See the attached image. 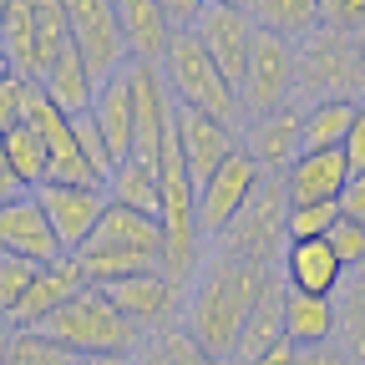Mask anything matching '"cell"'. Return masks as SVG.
Wrapping results in <instances>:
<instances>
[{
    "label": "cell",
    "mask_w": 365,
    "mask_h": 365,
    "mask_svg": "<svg viewBox=\"0 0 365 365\" xmlns=\"http://www.w3.org/2000/svg\"><path fill=\"white\" fill-rule=\"evenodd\" d=\"M274 269L264 264H249L239 254H228L218 249L203 269H198V279H193V294H188V335L213 350L218 360H228V350H234L239 340V325H244V314L254 304V294L264 289Z\"/></svg>",
    "instance_id": "6da1fadb"
},
{
    "label": "cell",
    "mask_w": 365,
    "mask_h": 365,
    "mask_svg": "<svg viewBox=\"0 0 365 365\" xmlns=\"http://www.w3.org/2000/svg\"><path fill=\"white\" fill-rule=\"evenodd\" d=\"M36 330L46 340L66 345L71 355H132L143 345V330L112 304V294L102 284H81L66 304H56L46 314Z\"/></svg>",
    "instance_id": "7a4b0ae2"
},
{
    "label": "cell",
    "mask_w": 365,
    "mask_h": 365,
    "mask_svg": "<svg viewBox=\"0 0 365 365\" xmlns=\"http://www.w3.org/2000/svg\"><path fill=\"white\" fill-rule=\"evenodd\" d=\"M158 66H163V81H168V91H173V102H178V107L208 112V117L228 122L234 132H244L239 91H234V81L218 71V61L198 46L193 31H173L168 46H163V56H158Z\"/></svg>",
    "instance_id": "3957f363"
},
{
    "label": "cell",
    "mask_w": 365,
    "mask_h": 365,
    "mask_svg": "<svg viewBox=\"0 0 365 365\" xmlns=\"http://www.w3.org/2000/svg\"><path fill=\"white\" fill-rule=\"evenodd\" d=\"M294 97H350L365 102V56L350 31L314 26L304 41H294Z\"/></svg>",
    "instance_id": "277c9868"
},
{
    "label": "cell",
    "mask_w": 365,
    "mask_h": 365,
    "mask_svg": "<svg viewBox=\"0 0 365 365\" xmlns=\"http://www.w3.org/2000/svg\"><path fill=\"white\" fill-rule=\"evenodd\" d=\"M289 198H284V178L279 173H264L259 188L249 193V203L234 213V223L218 234V249L239 254L249 264H264V269H279V254L289 244Z\"/></svg>",
    "instance_id": "5b68a950"
},
{
    "label": "cell",
    "mask_w": 365,
    "mask_h": 365,
    "mask_svg": "<svg viewBox=\"0 0 365 365\" xmlns=\"http://www.w3.org/2000/svg\"><path fill=\"white\" fill-rule=\"evenodd\" d=\"M289 97H294V41L279 36V31H264V26H259V36H254V46H249L244 81H239L244 122L289 107Z\"/></svg>",
    "instance_id": "8992f818"
},
{
    "label": "cell",
    "mask_w": 365,
    "mask_h": 365,
    "mask_svg": "<svg viewBox=\"0 0 365 365\" xmlns=\"http://www.w3.org/2000/svg\"><path fill=\"white\" fill-rule=\"evenodd\" d=\"M122 71H127V86H132V117H137V127H132V158H143L148 168H158L168 137H173V112H178V102H173V91H168L158 61L132 56Z\"/></svg>",
    "instance_id": "52a82bcc"
},
{
    "label": "cell",
    "mask_w": 365,
    "mask_h": 365,
    "mask_svg": "<svg viewBox=\"0 0 365 365\" xmlns=\"http://www.w3.org/2000/svg\"><path fill=\"white\" fill-rule=\"evenodd\" d=\"M66 21H71V46L81 51V61H86L91 76H97V86L132 61L112 0H66Z\"/></svg>",
    "instance_id": "ba28073f"
},
{
    "label": "cell",
    "mask_w": 365,
    "mask_h": 365,
    "mask_svg": "<svg viewBox=\"0 0 365 365\" xmlns=\"http://www.w3.org/2000/svg\"><path fill=\"white\" fill-rule=\"evenodd\" d=\"M188 31L198 36V46L218 61V71L234 81V91H239L244 66H249V46H254V36H259L254 11H244V6H223V0H203V11L193 16Z\"/></svg>",
    "instance_id": "9c48e42d"
},
{
    "label": "cell",
    "mask_w": 365,
    "mask_h": 365,
    "mask_svg": "<svg viewBox=\"0 0 365 365\" xmlns=\"http://www.w3.org/2000/svg\"><path fill=\"white\" fill-rule=\"evenodd\" d=\"M46 223L56 228V244L66 254H76L86 239H91V228L102 223V208H107V188L102 182H41V188H31Z\"/></svg>",
    "instance_id": "30bf717a"
},
{
    "label": "cell",
    "mask_w": 365,
    "mask_h": 365,
    "mask_svg": "<svg viewBox=\"0 0 365 365\" xmlns=\"http://www.w3.org/2000/svg\"><path fill=\"white\" fill-rule=\"evenodd\" d=\"M259 163L244 153V143L234 148V153H228L213 173H208V182H198V228H203V234H223V228L228 223H234V213L249 203V193L259 188Z\"/></svg>",
    "instance_id": "8fae6325"
},
{
    "label": "cell",
    "mask_w": 365,
    "mask_h": 365,
    "mask_svg": "<svg viewBox=\"0 0 365 365\" xmlns=\"http://www.w3.org/2000/svg\"><path fill=\"white\" fill-rule=\"evenodd\" d=\"M279 279L294 294H319L335 299L350 279V264L330 249V239H289L279 254Z\"/></svg>",
    "instance_id": "7c38bea8"
},
{
    "label": "cell",
    "mask_w": 365,
    "mask_h": 365,
    "mask_svg": "<svg viewBox=\"0 0 365 365\" xmlns=\"http://www.w3.org/2000/svg\"><path fill=\"white\" fill-rule=\"evenodd\" d=\"M102 289L112 294V304H117L143 335H148V330H168V325H173V314H178V304H182V284H173L163 269L127 274V279L102 284Z\"/></svg>",
    "instance_id": "4fadbf2b"
},
{
    "label": "cell",
    "mask_w": 365,
    "mask_h": 365,
    "mask_svg": "<svg viewBox=\"0 0 365 365\" xmlns=\"http://www.w3.org/2000/svg\"><path fill=\"white\" fill-rule=\"evenodd\" d=\"M173 132H178V148H182V163H188L193 188L208 182V173L239 148V132L234 127L208 117V112H193V107H178L173 112Z\"/></svg>",
    "instance_id": "5bb4252c"
},
{
    "label": "cell",
    "mask_w": 365,
    "mask_h": 365,
    "mask_svg": "<svg viewBox=\"0 0 365 365\" xmlns=\"http://www.w3.org/2000/svg\"><path fill=\"white\" fill-rule=\"evenodd\" d=\"M0 254H16V259H36V264H51L66 249L56 244V228L46 223L36 193H21L11 203H0Z\"/></svg>",
    "instance_id": "9a60e30c"
},
{
    "label": "cell",
    "mask_w": 365,
    "mask_h": 365,
    "mask_svg": "<svg viewBox=\"0 0 365 365\" xmlns=\"http://www.w3.org/2000/svg\"><path fill=\"white\" fill-rule=\"evenodd\" d=\"M81 284H86V274H81L76 254H61V259H51V264H41L36 279L26 284V294H21V304L11 309L6 325H11V330H36L41 319L51 314L56 304H66Z\"/></svg>",
    "instance_id": "2e32d148"
},
{
    "label": "cell",
    "mask_w": 365,
    "mask_h": 365,
    "mask_svg": "<svg viewBox=\"0 0 365 365\" xmlns=\"http://www.w3.org/2000/svg\"><path fill=\"white\" fill-rule=\"evenodd\" d=\"M299 112L304 107H279V112H264V117H249L239 143L244 153L259 163V173H284L294 158H299Z\"/></svg>",
    "instance_id": "e0dca14e"
},
{
    "label": "cell",
    "mask_w": 365,
    "mask_h": 365,
    "mask_svg": "<svg viewBox=\"0 0 365 365\" xmlns=\"http://www.w3.org/2000/svg\"><path fill=\"white\" fill-rule=\"evenodd\" d=\"M279 178H284L289 203H330L345 188L350 163H345V148H304Z\"/></svg>",
    "instance_id": "ac0fdd59"
},
{
    "label": "cell",
    "mask_w": 365,
    "mask_h": 365,
    "mask_svg": "<svg viewBox=\"0 0 365 365\" xmlns=\"http://www.w3.org/2000/svg\"><path fill=\"white\" fill-rule=\"evenodd\" d=\"M274 340H284V279H279V269L264 279V289L254 294L249 314H244V325H239V340L234 350H228V360L234 365H254Z\"/></svg>",
    "instance_id": "d6986e66"
},
{
    "label": "cell",
    "mask_w": 365,
    "mask_h": 365,
    "mask_svg": "<svg viewBox=\"0 0 365 365\" xmlns=\"http://www.w3.org/2000/svg\"><path fill=\"white\" fill-rule=\"evenodd\" d=\"M86 244H112V249H132V254H153V259H163V218L107 198L102 223L91 228Z\"/></svg>",
    "instance_id": "ffe728a7"
},
{
    "label": "cell",
    "mask_w": 365,
    "mask_h": 365,
    "mask_svg": "<svg viewBox=\"0 0 365 365\" xmlns=\"http://www.w3.org/2000/svg\"><path fill=\"white\" fill-rule=\"evenodd\" d=\"M36 86L46 91V102H56L66 117H81V112H91V102H97V76L86 71V61H81V51L71 41L56 51V61L36 76Z\"/></svg>",
    "instance_id": "44dd1931"
},
{
    "label": "cell",
    "mask_w": 365,
    "mask_h": 365,
    "mask_svg": "<svg viewBox=\"0 0 365 365\" xmlns=\"http://www.w3.org/2000/svg\"><path fill=\"white\" fill-rule=\"evenodd\" d=\"M112 11H117V26H122L127 51L143 56V61H158L163 46H168V36H173V21L163 11V0H112Z\"/></svg>",
    "instance_id": "7402d4cb"
},
{
    "label": "cell",
    "mask_w": 365,
    "mask_h": 365,
    "mask_svg": "<svg viewBox=\"0 0 365 365\" xmlns=\"http://www.w3.org/2000/svg\"><path fill=\"white\" fill-rule=\"evenodd\" d=\"M91 122L102 127L112 158H132V127H137V117H132V86H127V71H117V76H107V81L97 86Z\"/></svg>",
    "instance_id": "603a6c76"
},
{
    "label": "cell",
    "mask_w": 365,
    "mask_h": 365,
    "mask_svg": "<svg viewBox=\"0 0 365 365\" xmlns=\"http://www.w3.org/2000/svg\"><path fill=\"white\" fill-rule=\"evenodd\" d=\"M335 325H340V319H335V299L284 289V340H294V345H330Z\"/></svg>",
    "instance_id": "cb8c5ba5"
},
{
    "label": "cell",
    "mask_w": 365,
    "mask_h": 365,
    "mask_svg": "<svg viewBox=\"0 0 365 365\" xmlns=\"http://www.w3.org/2000/svg\"><path fill=\"white\" fill-rule=\"evenodd\" d=\"M355 107L360 102H350V97H319V102H309L299 112V153L304 148H340Z\"/></svg>",
    "instance_id": "d4e9b609"
},
{
    "label": "cell",
    "mask_w": 365,
    "mask_h": 365,
    "mask_svg": "<svg viewBox=\"0 0 365 365\" xmlns=\"http://www.w3.org/2000/svg\"><path fill=\"white\" fill-rule=\"evenodd\" d=\"M0 46L16 66V76L36 81L41 61H36V0H6V26H0Z\"/></svg>",
    "instance_id": "484cf974"
},
{
    "label": "cell",
    "mask_w": 365,
    "mask_h": 365,
    "mask_svg": "<svg viewBox=\"0 0 365 365\" xmlns=\"http://www.w3.org/2000/svg\"><path fill=\"white\" fill-rule=\"evenodd\" d=\"M102 188H107L112 203L143 208V213H158V203H163V193H158V168H148L143 158H117Z\"/></svg>",
    "instance_id": "4316f807"
},
{
    "label": "cell",
    "mask_w": 365,
    "mask_h": 365,
    "mask_svg": "<svg viewBox=\"0 0 365 365\" xmlns=\"http://www.w3.org/2000/svg\"><path fill=\"white\" fill-rule=\"evenodd\" d=\"M76 264L86 274V284H117V279H127V274L163 269V259H153V254H132V249H112V244H81Z\"/></svg>",
    "instance_id": "83f0119b"
},
{
    "label": "cell",
    "mask_w": 365,
    "mask_h": 365,
    "mask_svg": "<svg viewBox=\"0 0 365 365\" xmlns=\"http://www.w3.org/2000/svg\"><path fill=\"white\" fill-rule=\"evenodd\" d=\"M335 340H345L340 350L355 360V365H365V264L360 269H350V279H345V289L335 294Z\"/></svg>",
    "instance_id": "f1b7e54d"
},
{
    "label": "cell",
    "mask_w": 365,
    "mask_h": 365,
    "mask_svg": "<svg viewBox=\"0 0 365 365\" xmlns=\"http://www.w3.org/2000/svg\"><path fill=\"white\" fill-rule=\"evenodd\" d=\"M0 158L11 163V173L26 182V188H41L46 182V143H41V132L31 122L0 132Z\"/></svg>",
    "instance_id": "f546056e"
},
{
    "label": "cell",
    "mask_w": 365,
    "mask_h": 365,
    "mask_svg": "<svg viewBox=\"0 0 365 365\" xmlns=\"http://www.w3.org/2000/svg\"><path fill=\"white\" fill-rule=\"evenodd\" d=\"M254 21L264 31H279L289 41H304L319 26V0H254Z\"/></svg>",
    "instance_id": "4dcf8cb0"
},
{
    "label": "cell",
    "mask_w": 365,
    "mask_h": 365,
    "mask_svg": "<svg viewBox=\"0 0 365 365\" xmlns=\"http://www.w3.org/2000/svg\"><path fill=\"white\" fill-rule=\"evenodd\" d=\"M0 365H71V350L46 340L41 330H11L6 350H0Z\"/></svg>",
    "instance_id": "1f68e13d"
},
{
    "label": "cell",
    "mask_w": 365,
    "mask_h": 365,
    "mask_svg": "<svg viewBox=\"0 0 365 365\" xmlns=\"http://www.w3.org/2000/svg\"><path fill=\"white\" fill-rule=\"evenodd\" d=\"M335 218H340V198H330V203H289L284 228H289V239H325L335 228Z\"/></svg>",
    "instance_id": "d6a6232c"
},
{
    "label": "cell",
    "mask_w": 365,
    "mask_h": 365,
    "mask_svg": "<svg viewBox=\"0 0 365 365\" xmlns=\"http://www.w3.org/2000/svg\"><path fill=\"white\" fill-rule=\"evenodd\" d=\"M36 259H16V254H0V319H11V309L21 304L26 284L36 279Z\"/></svg>",
    "instance_id": "836d02e7"
},
{
    "label": "cell",
    "mask_w": 365,
    "mask_h": 365,
    "mask_svg": "<svg viewBox=\"0 0 365 365\" xmlns=\"http://www.w3.org/2000/svg\"><path fill=\"white\" fill-rule=\"evenodd\" d=\"M31 91H36V81H26V76H6V81H0V132H11V127L26 122Z\"/></svg>",
    "instance_id": "e575fe53"
},
{
    "label": "cell",
    "mask_w": 365,
    "mask_h": 365,
    "mask_svg": "<svg viewBox=\"0 0 365 365\" xmlns=\"http://www.w3.org/2000/svg\"><path fill=\"white\" fill-rule=\"evenodd\" d=\"M325 239H330V249H335L350 269H360V264H365V223H350V218L340 213V218H335V228H330Z\"/></svg>",
    "instance_id": "d590c367"
},
{
    "label": "cell",
    "mask_w": 365,
    "mask_h": 365,
    "mask_svg": "<svg viewBox=\"0 0 365 365\" xmlns=\"http://www.w3.org/2000/svg\"><path fill=\"white\" fill-rule=\"evenodd\" d=\"M163 350H168V365H223L213 350H203L188 330H163Z\"/></svg>",
    "instance_id": "8d00e7d4"
},
{
    "label": "cell",
    "mask_w": 365,
    "mask_h": 365,
    "mask_svg": "<svg viewBox=\"0 0 365 365\" xmlns=\"http://www.w3.org/2000/svg\"><path fill=\"white\" fill-rule=\"evenodd\" d=\"M319 26L355 36V31L365 26V0H319Z\"/></svg>",
    "instance_id": "74e56055"
},
{
    "label": "cell",
    "mask_w": 365,
    "mask_h": 365,
    "mask_svg": "<svg viewBox=\"0 0 365 365\" xmlns=\"http://www.w3.org/2000/svg\"><path fill=\"white\" fill-rule=\"evenodd\" d=\"M345 163H350V173H360L365 168V102L355 107V117H350V127H345Z\"/></svg>",
    "instance_id": "f35d334b"
},
{
    "label": "cell",
    "mask_w": 365,
    "mask_h": 365,
    "mask_svg": "<svg viewBox=\"0 0 365 365\" xmlns=\"http://www.w3.org/2000/svg\"><path fill=\"white\" fill-rule=\"evenodd\" d=\"M340 213L350 223H365V168L345 178V188H340Z\"/></svg>",
    "instance_id": "ab89813d"
},
{
    "label": "cell",
    "mask_w": 365,
    "mask_h": 365,
    "mask_svg": "<svg viewBox=\"0 0 365 365\" xmlns=\"http://www.w3.org/2000/svg\"><path fill=\"white\" fill-rule=\"evenodd\" d=\"M294 365H355V360L330 340V345H299V360Z\"/></svg>",
    "instance_id": "60d3db41"
},
{
    "label": "cell",
    "mask_w": 365,
    "mask_h": 365,
    "mask_svg": "<svg viewBox=\"0 0 365 365\" xmlns=\"http://www.w3.org/2000/svg\"><path fill=\"white\" fill-rule=\"evenodd\" d=\"M163 11H168L173 31H188V26H193V16L203 11V0H163Z\"/></svg>",
    "instance_id": "b9f144b4"
},
{
    "label": "cell",
    "mask_w": 365,
    "mask_h": 365,
    "mask_svg": "<svg viewBox=\"0 0 365 365\" xmlns=\"http://www.w3.org/2000/svg\"><path fill=\"white\" fill-rule=\"evenodd\" d=\"M294 360H299V345H294V340H274L254 365H294Z\"/></svg>",
    "instance_id": "7bdbcfd3"
},
{
    "label": "cell",
    "mask_w": 365,
    "mask_h": 365,
    "mask_svg": "<svg viewBox=\"0 0 365 365\" xmlns=\"http://www.w3.org/2000/svg\"><path fill=\"white\" fill-rule=\"evenodd\" d=\"M21 193H31V188H26V182H21L16 173H11V163L0 158V203H11V198H21Z\"/></svg>",
    "instance_id": "ee69618b"
},
{
    "label": "cell",
    "mask_w": 365,
    "mask_h": 365,
    "mask_svg": "<svg viewBox=\"0 0 365 365\" xmlns=\"http://www.w3.org/2000/svg\"><path fill=\"white\" fill-rule=\"evenodd\" d=\"M132 365H168L163 340H158V345H137V350H132Z\"/></svg>",
    "instance_id": "f6af8a7d"
},
{
    "label": "cell",
    "mask_w": 365,
    "mask_h": 365,
    "mask_svg": "<svg viewBox=\"0 0 365 365\" xmlns=\"http://www.w3.org/2000/svg\"><path fill=\"white\" fill-rule=\"evenodd\" d=\"M71 365H132V355H71Z\"/></svg>",
    "instance_id": "bcb514c9"
},
{
    "label": "cell",
    "mask_w": 365,
    "mask_h": 365,
    "mask_svg": "<svg viewBox=\"0 0 365 365\" xmlns=\"http://www.w3.org/2000/svg\"><path fill=\"white\" fill-rule=\"evenodd\" d=\"M6 76H16V66H11V56H6V46H0V81Z\"/></svg>",
    "instance_id": "7dc6e473"
},
{
    "label": "cell",
    "mask_w": 365,
    "mask_h": 365,
    "mask_svg": "<svg viewBox=\"0 0 365 365\" xmlns=\"http://www.w3.org/2000/svg\"><path fill=\"white\" fill-rule=\"evenodd\" d=\"M6 340H11V325H6V319H0V350H6Z\"/></svg>",
    "instance_id": "c3c4849f"
},
{
    "label": "cell",
    "mask_w": 365,
    "mask_h": 365,
    "mask_svg": "<svg viewBox=\"0 0 365 365\" xmlns=\"http://www.w3.org/2000/svg\"><path fill=\"white\" fill-rule=\"evenodd\" d=\"M355 46H360V56H365V26H360V31H355Z\"/></svg>",
    "instance_id": "681fc988"
},
{
    "label": "cell",
    "mask_w": 365,
    "mask_h": 365,
    "mask_svg": "<svg viewBox=\"0 0 365 365\" xmlns=\"http://www.w3.org/2000/svg\"><path fill=\"white\" fill-rule=\"evenodd\" d=\"M223 6H244V11H254V0H223Z\"/></svg>",
    "instance_id": "f907efd6"
},
{
    "label": "cell",
    "mask_w": 365,
    "mask_h": 365,
    "mask_svg": "<svg viewBox=\"0 0 365 365\" xmlns=\"http://www.w3.org/2000/svg\"><path fill=\"white\" fill-rule=\"evenodd\" d=\"M0 26H6V0H0Z\"/></svg>",
    "instance_id": "816d5d0a"
}]
</instances>
